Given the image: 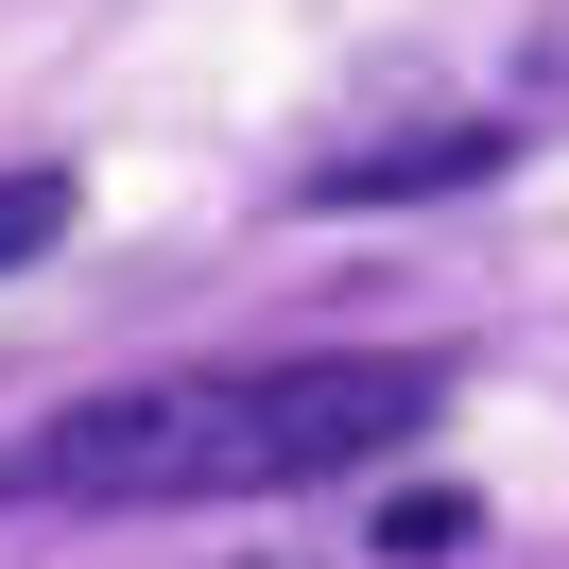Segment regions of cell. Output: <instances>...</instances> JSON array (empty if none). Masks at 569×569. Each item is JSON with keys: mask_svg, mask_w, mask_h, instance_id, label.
Wrapping results in <instances>:
<instances>
[{"mask_svg": "<svg viewBox=\"0 0 569 569\" xmlns=\"http://www.w3.org/2000/svg\"><path fill=\"white\" fill-rule=\"evenodd\" d=\"M431 362H190V380H104L52 431L0 449V500H293L380 466L397 431H431Z\"/></svg>", "mask_w": 569, "mask_h": 569, "instance_id": "cell-1", "label": "cell"}, {"mask_svg": "<svg viewBox=\"0 0 569 569\" xmlns=\"http://www.w3.org/2000/svg\"><path fill=\"white\" fill-rule=\"evenodd\" d=\"M500 156V121H449V139H380V156H328V208H397V190H449V173H483Z\"/></svg>", "mask_w": 569, "mask_h": 569, "instance_id": "cell-2", "label": "cell"}, {"mask_svg": "<svg viewBox=\"0 0 569 569\" xmlns=\"http://www.w3.org/2000/svg\"><path fill=\"white\" fill-rule=\"evenodd\" d=\"M70 242V173H0V277Z\"/></svg>", "mask_w": 569, "mask_h": 569, "instance_id": "cell-3", "label": "cell"}, {"mask_svg": "<svg viewBox=\"0 0 569 569\" xmlns=\"http://www.w3.org/2000/svg\"><path fill=\"white\" fill-rule=\"evenodd\" d=\"M380 535H397V552H449V535H466V500H449V483H415V500H380Z\"/></svg>", "mask_w": 569, "mask_h": 569, "instance_id": "cell-4", "label": "cell"}, {"mask_svg": "<svg viewBox=\"0 0 569 569\" xmlns=\"http://www.w3.org/2000/svg\"><path fill=\"white\" fill-rule=\"evenodd\" d=\"M535 87H569V0H552V18H535Z\"/></svg>", "mask_w": 569, "mask_h": 569, "instance_id": "cell-5", "label": "cell"}]
</instances>
